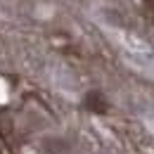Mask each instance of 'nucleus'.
I'll return each mask as SVG.
<instances>
[{
  "instance_id": "obj_1",
  "label": "nucleus",
  "mask_w": 154,
  "mask_h": 154,
  "mask_svg": "<svg viewBox=\"0 0 154 154\" xmlns=\"http://www.w3.org/2000/svg\"><path fill=\"white\" fill-rule=\"evenodd\" d=\"M81 107L85 112H90V114H97V116L109 114V109H112L109 107V100H107V95L102 90H88L83 95V100H81Z\"/></svg>"
},
{
  "instance_id": "obj_2",
  "label": "nucleus",
  "mask_w": 154,
  "mask_h": 154,
  "mask_svg": "<svg viewBox=\"0 0 154 154\" xmlns=\"http://www.w3.org/2000/svg\"><path fill=\"white\" fill-rule=\"evenodd\" d=\"M142 2H145V5L149 7V10H154V0H142Z\"/></svg>"
}]
</instances>
